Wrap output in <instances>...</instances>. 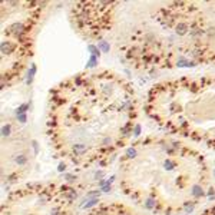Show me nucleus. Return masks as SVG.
Wrapping results in <instances>:
<instances>
[{"label":"nucleus","instance_id":"nucleus-1","mask_svg":"<svg viewBox=\"0 0 215 215\" xmlns=\"http://www.w3.org/2000/svg\"><path fill=\"white\" fill-rule=\"evenodd\" d=\"M133 90L111 70L82 72L56 85L49 93L47 136L60 156L87 165L106 152L99 135L103 119L133 113Z\"/></svg>","mask_w":215,"mask_h":215},{"label":"nucleus","instance_id":"nucleus-2","mask_svg":"<svg viewBox=\"0 0 215 215\" xmlns=\"http://www.w3.org/2000/svg\"><path fill=\"white\" fill-rule=\"evenodd\" d=\"M205 3L173 1L154 16L161 32L136 30L125 57L136 69L194 68L215 63V22L205 12Z\"/></svg>","mask_w":215,"mask_h":215},{"label":"nucleus","instance_id":"nucleus-3","mask_svg":"<svg viewBox=\"0 0 215 215\" xmlns=\"http://www.w3.org/2000/svg\"><path fill=\"white\" fill-rule=\"evenodd\" d=\"M148 111L172 132L186 136L192 125L215 121V76L155 85L148 95Z\"/></svg>","mask_w":215,"mask_h":215},{"label":"nucleus","instance_id":"nucleus-4","mask_svg":"<svg viewBox=\"0 0 215 215\" xmlns=\"http://www.w3.org/2000/svg\"><path fill=\"white\" fill-rule=\"evenodd\" d=\"M44 6V1H1L0 66L3 87L14 85L22 79L35 52L36 30Z\"/></svg>","mask_w":215,"mask_h":215},{"label":"nucleus","instance_id":"nucleus-5","mask_svg":"<svg viewBox=\"0 0 215 215\" xmlns=\"http://www.w3.org/2000/svg\"><path fill=\"white\" fill-rule=\"evenodd\" d=\"M116 1H76L72 6V22L85 39L102 38L113 23Z\"/></svg>","mask_w":215,"mask_h":215}]
</instances>
